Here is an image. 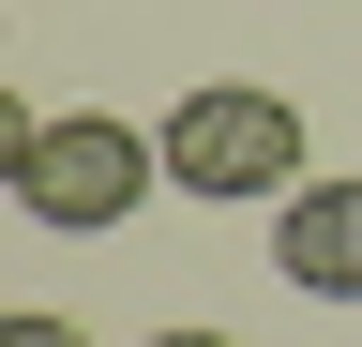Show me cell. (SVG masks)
<instances>
[{
	"mask_svg": "<svg viewBox=\"0 0 362 347\" xmlns=\"http://www.w3.org/2000/svg\"><path fill=\"white\" fill-rule=\"evenodd\" d=\"M151 347H226V332H197V317H181V332H151Z\"/></svg>",
	"mask_w": 362,
	"mask_h": 347,
	"instance_id": "cell-5",
	"label": "cell"
},
{
	"mask_svg": "<svg viewBox=\"0 0 362 347\" xmlns=\"http://www.w3.org/2000/svg\"><path fill=\"white\" fill-rule=\"evenodd\" d=\"M272 272H287L302 302H362V166L272 196Z\"/></svg>",
	"mask_w": 362,
	"mask_h": 347,
	"instance_id": "cell-3",
	"label": "cell"
},
{
	"mask_svg": "<svg viewBox=\"0 0 362 347\" xmlns=\"http://www.w3.org/2000/svg\"><path fill=\"white\" fill-rule=\"evenodd\" d=\"M166 182V136H136L121 106H0V196L30 211V227H61V242H106L121 211H151Z\"/></svg>",
	"mask_w": 362,
	"mask_h": 347,
	"instance_id": "cell-1",
	"label": "cell"
},
{
	"mask_svg": "<svg viewBox=\"0 0 362 347\" xmlns=\"http://www.w3.org/2000/svg\"><path fill=\"white\" fill-rule=\"evenodd\" d=\"M166 196H211V211H242V196H302V106L257 91V76L181 91V106H166Z\"/></svg>",
	"mask_w": 362,
	"mask_h": 347,
	"instance_id": "cell-2",
	"label": "cell"
},
{
	"mask_svg": "<svg viewBox=\"0 0 362 347\" xmlns=\"http://www.w3.org/2000/svg\"><path fill=\"white\" fill-rule=\"evenodd\" d=\"M0 347H90L76 317H45V302H16V317H0Z\"/></svg>",
	"mask_w": 362,
	"mask_h": 347,
	"instance_id": "cell-4",
	"label": "cell"
}]
</instances>
